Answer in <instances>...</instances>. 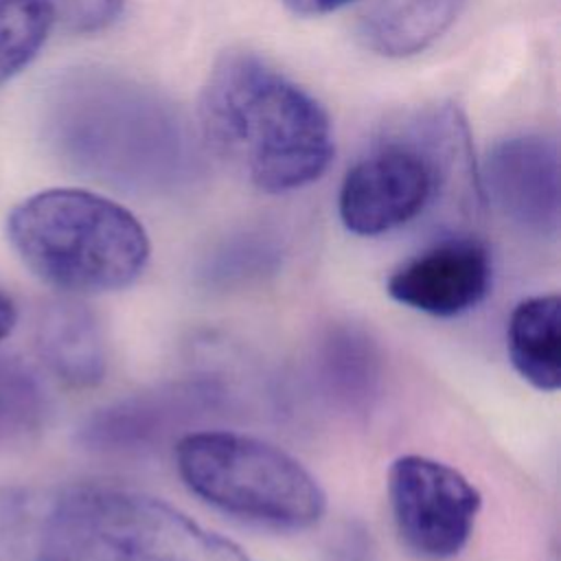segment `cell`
Masks as SVG:
<instances>
[{
	"mask_svg": "<svg viewBox=\"0 0 561 561\" xmlns=\"http://www.w3.org/2000/svg\"><path fill=\"white\" fill-rule=\"evenodd\" d=\"M50 26V15L35 0H0V85L37 55Z\"/></svg>",
	"mask_w": 561,
	"mask_h": 561,
	"instance_id": "obj_16",
	"label": "cell"
},
{
	"mask_svg": "<svg viewBox=\"0 0 561 561\" xmlns=\"http://www.w3.org/2000/svg\"><path fill=\"white\" fill-rule=\"evenodd\" d=\"M355 0H283V4L298 15H324L337 11Z\"/></svg>",
	"mask_w": 561,
	"mask_h": 561,
	"instance_id": "obj_18",
	"label": "cell"
},
{
	"mask_svg": "<svg viewBox=\"0 0 561 561\" xmlns=\"http://www.w3.org/2000/svg\"><path fill=\"white\" fill-rule=\"evenodd\" d=\"M15 318L18 313H15L13 300L9 298L7 291L0 289V340H4L11 333V329L15 327Z\"/></svg>",
	"mask_w": 561,
	"mask_h": 561,
	"instance_id": "obj_19",
	"label": "cell"
},
{
	"mask_svg": "<svg viewBox=\"0 0 561 561\" xmlns=\"http://www.w3.org/2000/svg\"><path fill=\"white\" fill-rule=\"evenodd\" d=\"M313 375L329 403L348 414H366L381 390V351L366 329L331 324L316 344Z\"/></svg>",
	"mask_w": 561,
	"mask_h": 561,
	"instance_id": "obj_11",
	"label": "cell"
},
{
	"mask_svg": "<svg viewBox=\"0 0 561 561\" xmlns=\"http://www.w3.org/2000/svg\"><path fill=\"white\" fill-rule=\"evenodd\" d=\"M46 414V394L31 368L0 357V447L33 438Z\"/></svg>",
	"mask_w": 561,
	"mask_h": 561,
	"instance_id": "obj_15",
	"label": "cell"
},
{
	"mask_svg": "<svg viewBox=\"0 0 561 561\" xmlns=\"http://www.w3.org/2000/svg\"><path fill=\"white\" fill-rule=\"evenodd\" d=\"M0 561H254L142 491L0 486Z\"/></svg>",
	"mask_w": 561,
	"mask_h": 561,
	"instance_id": "obj_1",
	"label": "cell"
},
{
	"mask_svg": "<svg viewBox=\"0 0 561 561\" xmlns=\"http://www.w3.org/2000/svg\"><path fill=\"white\" fill-rule=\"evenodd\" d=\"M388 504L397 537L412 557L447 561L467 546L482 497L458 469L408 454L388 469Z\"/></svg>",
	"mask_w": 561,
	"mask_h": 561,
	"instance_id": "obj_6",
	"label": "cell"
},
{
	"mask_svg": "<svg viewBox=\"0 0 561 561\" xmlns=\"http://www.w3.org/2000/svg\"><path fill=\"white\" fill-rule=\"evenodd\" d=\"M506 348L517 375L541 392L561 386V298L541 294L522 300L506 329Z\"/></svg>",
	"mask_w": 561,
	"mask_h": 561,
	"instance_id": "obj_14",
	"label": "cell"
},
{
	"mask_svg": "<svg viewBox=\"0 0 561 561\" xmlns=\"http://www.w3.org/2000/svg\"><path fill=\"white\" fill-rule=\"evenodd\" d=\"M224 403L226 388L215 377L167 381L94 410L81 423L77 440L96 456H145L180 430L217 414Z\"/></svg>",
	"mask_w": 561,
	"mask_h": 561,
	"instance_id": "obj_8",
	"label": "cell"
},
{
	"mask_svg": "<svg viewBox=\"0 0 561 561\" xmlns=\"http://www.w3.org/2000/svg\"><path fill=\"white\" fill-rule=\"evenodd\" d=\"M462 0H366L357 13V39L383 57H408L436 42Z\"/></svg>",
	"mask_w": 561,
	"mask_h": 561,
	"instance_id": "obj_13",
	"label": "cell"
},
{
	"mask_svg": "<svg viewBox=\"0 0 561 561\" xmlns=\"http://www.w3.org/2000/svg\"><path fill=\"white\" fill-rule=\"evenodd\" d=\"M61 145L68 153L101 178L142 182L147 175L138 158L136 129L167 123L160 103L147 101L134 85L88 81L70 85L59 103Z\"/></svg>",
	"mask_w": 561,
	"mask_h": 561,
	"instance_id": "obj_7",
	"label": "cell"
},
{
	"mask_svg": "<svg viewBox=\"0 0 561 561\" xmlns=\"http://www.w3.org/2000/svg\"><path fill=\"white\" fill-rule=\"evenodd\" d=\"M7 230L22 261L70 294L129 287L151 252L142 224L125 206L81 188H50L24 199Z\"/></svg>",
	"mask_w": 561,
	"mask_h": 561,
	"instance_id": "obj_3",
	"label": "cell"
},
{
	"mask_svg": "<svg viewBox=\"0 0 561 561\" xmlns=\"http://www.w3.org/2000/svg\"><path fill=\"white\" fill-rule=\"evenodd\" d=\"M175 467L206 504L270 528L305 530L320 522L327 495L316 476L280 447L237 432H186Z\"/></svg>",
	"mask_w": 561,
	"mask_h": 561,
	"instance_id": "obj_4",
	"label": "cell"
},
{
	"mask_svg": "<svg viewBox=\"0 0 561 561\" xmlns=\"http://www.w3.org/2000/svg\"><path fill=\"white\" fill-rule=\"evenodd\" d=\"M493 283L489 248L476 237H445L403 261L386 280L392 300L436 318L478 307Z\"/></svg>",
	"mask_w": 561,
	"mask_h": 561,
	"instance_id": "obj_9",
	"label": "cell"
},
{
	"mask_svg": "<svg viewBox=\"0 0 561 561\" xmlns=\"http://www.w3.org/2000/svg\"><path fill=\"white\" fill-rule=\"evenodd\" d=\"M465 125L451 107L430 114L403 136H390L344 175L337 210L344 228L379 237L416 219L438 195L454 158L467 149Z\"/></svg>",
	"mask_w": 561,
	"mask_h": 561,
	"instance_id": "obj_5",
	"label": "cell"
},
{
	"mask_svg": "<svg viewBox=\"0 0 561 561\" xmlns=\"http://www.w3.org/2000/svg\"><path fill=\"white\" fill-rule=\"evenodd\" d=\"M199 123L215 153L263 193H289L316 182L335 153L322 105L248 50L215 61L202 88Z\"/></svg>",
	"mask_w": 561,
	"mask_h": 561,
	"instance_id": "obj_2",
	"label": "cell"
},
{
	"mask_svg": "<svg viewBox=\"0 0 561 561\" xmlns=\"http://www.w3.org/2000/svg\"><path fill=\"white\" fill-rule=\"evenodd\" d=\"M37 351L68 386L92 388L107 370V344L96 313L77 300H55L37 318Z\"/></svg>",
	"mask_w": 561,
	"mask_h": 561,
	"instance_id": "obj_12",
	"label": "cell"
},
{
	"mask_svg": "<svg viewBox=\"0 0 561 561\" xmlns=\"http://www.w3.org/2000/svg\"><path fill=\"white\" fill-rule=\"evenodd\" d=\"M484 191L495 210L513 226L554 237L559 230V151L557 142L522 134L500 140L486 156Z\"/></svg>",
	"mask_w": 561,
	"mask_h": 561,
	"instance_id": "obj_10",
	"label": "cell"
},
{
	"mask_svg": "<svg viewBox=\"0 0 561 561\" xmlns=\"http://www.w3.org/2000/svg\"><path fill=\"white\" fill-rule=\"evenodd\" d=\"M46 9L53 24L72 33H96L114 24L125 0H35Z\"/></svg>",
	"mask_w": 561,
	"mask_h": 561,
	"instance_id": "obj_17",
	"label": "cell"
}]
</instances>
